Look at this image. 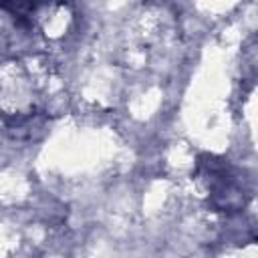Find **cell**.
I'll return each mask as SVG.
<instances>
[{
  "label": "cell",
  "instance_id": "1",
  "mask_svg": "<svg viewBox=\"0 0 258 258\" xmlns=\"http://www.w3.org/2000/svg\"><path fill=\"white\" fill-rule=\"evenodd\" d=\"M44 2H48V0H0V8L12 12L18 18H24V16H28L30 12H34Z\"/></svg>",
  "mask_w": 258,
  "mask_h": 258
}]
</instances>
